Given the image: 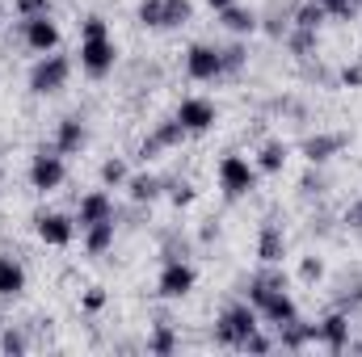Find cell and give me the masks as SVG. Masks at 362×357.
Here are the masks:
<instances>
[{"label": "cell", "instance_id": "obj_21", "mask_svg": "<svg viewBox=\"0 0 362 357\" xmlns=\"http://www.w3.org/2000/svg\"><path fill=\"white\" fill-rule=\"evenodd\" d=\"M219 21H223L232 34H253V30H257V13L245 8V4H228V8L219 13Z\"/></svg>", "mask_w": 362, "mask_h": 357}, {"label": "cell", "instance_id": "obj_11", "mask_svg": "<svg viewBox=\"0 0 362 357\" xmlns=\"http://www.w3.org/2000/svg\"><path fill=\"white\" fill-rule=\"evenodd\" d=\"M316 341L325 345V349H333V353H341V349H350V311H329L320 324H316Z\"/></svg>", "mask_w": 362, "mask_h": 357}, {"label": "cell", "instance_id": "obj_14", "mask_svg": "<svg viewBox=\"0 0 362 357\" xmlns=\"http://www.w3.org/2000/svg\"><path fill=\"white\" fill-rule=\"evenodd\" d=\"M346 143H350V135H341V131H320V135L303 139V156H308L312 164H325V160H333Z\"/></svg>", "mask_w": 362, "mask_h": 357}, {"label": "cell", "instance_id": "obj_19", "mask_svg": "<svg viewBox=\"0 0 362 357\" xmlns=\"http://www.w3.org/2000/svg\"><path fill=\"white\" fill-rule=\"evenodd\" d=\"M122 189L131 193V202H156L160 189H165V181L152 177V173H131V181H127Z\"/></svg>", "mask_w": 362, "mask_h": 357}, {"label": "cell", "instance_id": "obj_24", "mask_svg": "<svg viewBox=\"0 0 362 357\" xmlns=\"http://www.w3.org/2000/svg\"><path fill=\"white\" fill-rule=\"evenodd\" d=\"M316 42H320V30H303V25H291V34H286V47H291L299 59H308V55L316 51Z\"/></svg>", "mask_w": 362, "mask_h": 357}, {"label": "cell", "instance_id": "obj_2", "mask_svg": "<svg viewBox=\"0 0 362 357\" xmlns=\"http://www.w3.org/2000/svg\"><path fill=\"white\" fill-rule=\"evenodd\" d=\"M76 55H81V72L93 76V80L110 76L114 63H118V47H114L110 34H81V51Z\"/></svg>", "mask_w": 362, "mask_h": 357}, {"label": "cell", "instance_id": "obj_12", "mask_svg": "<svg viewBox=\"0 0 362 357\" xmlns=\"http://www.w3.org/2000/svg\"><path fill=\"white\" fill-rule=\"evenodd\" d=\"M185 143V126H181L177 118H169V122H160L144 143H139V160H156L160 152H169V147H181Z\"/></svg>", "mask_w": 362, "mask_h": 357}, {"label": "cell", "instance_id": "obj_8", "mask_svg": "<svg viewBox=\"0 0 362 357\" xmlns=\"http://www.w3.org/2000/svg\"><path fill=\"white\" fill-rule=\"evenodd\" d=\"M21 42L34 51V55H47L59 47V25L51 21V13H38V17H21Z\"/></svg>", "mask_w": 362, "mask_h": 357}, {"label": "cell", "instance_id": "obj_34", "mask_svg": "<svg viewBox=\"0 0 362 357\" xmlns=\"http://www.w3.org/2000/svg\"><path fill=\"white\" fill-rule=\"evenodd\" d=\"M13 8L21 17H38V13H51V0H13Z\"/></svg>", "mask_w": 362, "mask_h": 357}, {"label": "cell", "instance_id": "obj_41", "mask_svg": "<svg viewBox=\"0 0 362 357\" xmlns=\"http://www.w3.org/2000/svg\"><path fill=\"white\" fill-rule=\"evenodd\" d=\"M350 349H354V353H362V341H358V345H354V341H350Z\"/></svg>", "mask_w": 362, "mask_h": 357}, {"label": "cell", "instance_id": "obj_42", "mask_svg": "<svg viewBox=\"0 0 362 357\" xmlns=\"http://www.w3.org/2000/svg\"><path fill=\"white\" fill-rule=\"evenodd\" d=\"M0 21H4V8H0Z\"/></svg>", "mask_w": 362, "mask_h": 357}, {"label": "cell", "instance_id": "obj_6", "mask_svg": "<svg viewBox=\"0 0 362 357\" xmlns=\"http://www.w3.org/2000/svg\"><path fill=\"white\" fill-rule=\"evenodd\" d=\"M68 177V164H64V156L51 147H42V152H34V160H30V185L38 189V193H51V189H59Z\"/></svg>", "mask_w": 362, "mask_h": 357}, {"label": "cell", "instance_id": "obj_5", "mask_svg": "<svg viewBox=\"0 0 362 357\" xmlns=\"http://www.w3.org/2000/svg\"><path fill=\"white\" fill-rule=\"evenodd\" d=\"M34 231H38V240H42L47 248H68L81 227H76V219H68V214H59V210H38V214H34Z\"/></svg>", "mask_w": 362, "mask_h": 357}, {"label": "cell", "instance_id": "obj_27", "mask_svg": "<svg viewBox=\"0 0 362 357\" xmlns=\"http://www.w3.org/2000/svg\"><path fill=\"white\" fill-rule=\"evenodd\" d=\"M148 349H152V353H173V349H177V332H173L169 324H156L152 337H148Z\"/></svg>", "mask_w": 362, "mask_h": 357}, {"label": "cell", "instance_id": "obj_18", "mask_svg": "<svg viewBox=\"0 0 362 357\" xmlns=\"http://www.w3.org/2000/svg\"><path fill=\"white\" fill-rule=\"evenodd\" d=\"M81 236H85V253H89V257H105V253L114 248V219L93 223V227H85Z\"/></svg>", "mask_w": 362, "mask_h": 357}, {"label": "cell", "instance_id": "obj_3", "mask_svg": "<svg viewBox=\"0 0 362 357\" xmlns=\"http://www.w3.org/2000/svg\"><path fill=\"white\" fill-rule=\"evenodd\" d=\"M215 177H219V189H223L228 198H245V193L257 189V164L245 160V156H236V152H228V156L219 160Z\"/></svg>", "mask_w": 362, "mask_h": 357}, {"label": "cell", "instance_id": "obj_33", "mask_svg": "<svg viewBox=\"0 0 362 357\" xmlns=\"http://www.w3.org/2000/svg\"><path fill=\"white\" fill-rule=\"evenodd\" d=\"M299 277H303V282H320V277H325V261H320V257H303Z\"/></svg>", "mask_w": 362, "mask_h": 357}, {"label": "cell", "instance_id": "obj_40", "mask_svg": "<svg viewBox=\"0 0 362 357\" xmlns=\"http://www.w3.org/2000/svg\"><path fill=\"white\" fill-rule=\"evenodd\" d=\"M206 4H211L215 13H223V8H228V4H236V0H206Z\"/></svg>", "mask_w": 362, "mask_h": 357}, {"label": "cell", "instance_id": "obj_9", "mask_svg": "<svg viewBox=\"0 0 362 357\" xmlns=\"http://www.w3.org/2000/svg\"><path fill=\"white\" fill-rule=\"evenodd\" d=\"M185 76L189 80H219L223 76V55H219V47H206V42H194L189 51H185Z\"/></svg>", "mask_w": 362, "mask_h": 357}, {"label": "cell", "instance_id": "obj_43", "mask_svg": "<svg viewBox=\"0 0 362 357\" xmlns=\"http://www.w3.org/2000/svg\"><path fill=\"white\" fill-rule=\"evenodd\" d=\"M0 328H4V324H0Z\"/></svg>", "mask_w": 362, "mask_h": 357}, {"label": "cell", "instance_id": "obj_30", "mask_svg": "<svg viewBox=\"0 0 362 357\" xmlns=\"http://www.w3.org/2000/svg\"><path fill=\"white\" fill-rule=\"evenodd\" d=\"M325 4V13L329 17H337V21H350V17H358L362 0H320Z\"/></svg>", "mask_w": 362, "mask_h": 357}, {"label": "cell", "instance_id": "obj_22", "mask_svg": "<svg viewBox=\"0 0 362 357\" xmlns=\"http://www.w3.org/2000/svg\"><path fill=\"white\" fill-rule=\"evenodd\" d=\"M325 21H329V13H325V4H320V0H303V4H295V8H291V25L320 30Z\"/></svg>", "mask_w": 362, "mask_h": 357}, {"label": "cell", "instance_id": "obj_36", "mask_svg": "<svg viewBox=\"0 0 362 357\" xmlns=\"http://www.w3.org/2000/svg\"><path fill=\"white\" fill-rule=\"evenodd\" d=\"M240 349H245V353H266V349H274V341H270V337H262V328H257V332H253Z\"/></svg>", "mask_w": 362, "mask_h": 357}, {"label": "cell", "instance_id": "obj_13", "mask_svg": "<svg viewBox=\"0 0 362 357\" xmlns=\"http://www.w3.org/2000/svg\"><path fill=\"white\" fill-rule=\"evenodd\" d=\"M105 219H114V198L105 193V189H93L81 198V206H76V227L85 231L93 223H105Z\"/></svg>", "mask_w": 362, "mask_h": 357}, {"label": "cell", "instance_id": "obj_25", "mask_svg": "<svg viewBox=\"0 0 362 357\" xmlns=\"http://www.w3.org/2000/svg\"><path fill=\"white\" fill-rule=\"evenodd\" d=\"M127 181H131V169H127L122 156H114V160L101 164V185H105V189H122Z\"/></svg>", "mask_w": 362, "mask_h": 357}, {"label": "cell", "instance_id": "obj_16", "mask_svg": "<svg viewBox=\"0 0 362 357\" xmlns=\"http://www.w3.org/2000/svg\"><path fill=\"white\" fill-rule=\"evenodd\" d=\"M257 257H262L266 265H278V261L286 257V236H282V227H278V223H266V227H262V240H257Z\"/></svg>", "mask_w": 362, "mask_h": 357}, {"label": "cell", "instance_id": "obj_10", "mask_svg": "<svg viewBox=\"0 0 362 357\" xmlns=\"http://www.w3.org/2000/svg\"><path fill=\"white\" fill-rule=\"evenodd\" d=\"M194 282H198V273L189 261H181V257H169L165 269H160V277H156V290L165 294V298H185L189 290H194Z\"/></svg>", "mask_w": 362, "mask_h": 357}, {"label": "cell", "instance_id": "obj_23", "mask_svg": "<svg viewBox=\"0 0 362 357\" xmlns=\"http://www.w3.org/2000/svg\"><path fill=\"white\" fill-rule=\"evenodd\" d=\"M308 341H316V324H299V320H291V324L278 328V345H282V349H303Z\"/></svg>", "mask_w": 362, "mask_h": 357}, {"label": "cell", "instance_id": "obj_39", "mask_svg": "<svg viewBox=\"0 0 362 357\" xmlns=\"http://www.w3.org/2000/svg\"><path fill=\"white\" fill-rule=\"evenodd\" d=\"M346 223H350V227H362V193H358V202L346 210Z\"/></svg>", "mask_w": 362, "mask_h": 357}, {"label": "cell", "instance_id": "obj_35", "mask_svg": "<svg viewBox=\"0 0 362 357\" xmlns=\"http://www.w3.org/2000/svg\"><path fill=\"white\" fill-rule=\"evenodd\" d=\"M81 307H85V311H101V307H105V290H101V286H89V290L81 294Z\"/></svg>", "mask_w": 362, "mask_h": 357}, {"label": "cell", "instance_id": "obj_7", "mask_svg": "<svg viewBox=\"0 0 362 357\" xmlns=\"http://www.w3.org/2000/svg\"><path fill=\"white\" fill-rule=\"evenodd\" d=\"M173 118L185 126V135H202V131H211V126L219 122V109H215V101H206V97H181V105H177Z\"/></svg>", "mask_w": 362, "mask_h": 357}, {"label": "cell", "instance_id": "obj_26", "mask_svg": "<svg viewBox=\"0 0 362 357\" xmlns=\"http://www.w3.org/2000/svg\"><path fill=\"white\" fill-rule=\"evenodd\" d=\"M189 17H194V4L189 0H165V30L189 25Z\"/></svg>", "mask_w": 362, "mask_h": 357}, {"label": "cell", "instance_id": "obj_28", "mask_svg": "<svg viewBox=\"0 0 362 357\" xmlns=\"http://www.w3.org/2000/svg\"><path fill=\"white\" fill-rule=\"evenodd\" d=\"M139 25L165 30V0H139Z\"/></svg>", "mask_w": 362, "mask_h": 357}, {"label": "cell", "instance_id": "obj_38", "mask_svg": "<svg viewBox=\"0 0 362 357\" xmlns=\"http://www.w3.org/2000/svg\"><path fill=\"white\" fill-rule=\"evenodd\" d=\"M81 34H110V25H105V17H97V13H93V17L81 21Z\"/></svg>", "mask_w": 362, "mask_h": 357}, {"label": "cell", "instance_id": "obj_17", "mask_svg": "<svg viewBox=\"0 0 362 357\" xmlns=\"http://www.w3.org/2000/svg\"><path fill=\"white\" fill-rule=\"evenodd\" d=\"M25 290V265L17 257H0V298H17Z\"/></svg>", "mask_w": 362, "mask_h": 357}, {"label": "cell", "instance_id": "obj_4", "mask_svg": "<svg viewBox=\"0 0 362 357\" xmlns=\"http://www.w3.org/2000/svg\"><path fill=\"white\" fill-rule=\"evenodd\" d=\"M68 76H72V59H68V55L47 51V55H38V63L30 68V89L38 92V97H47V92L64 89V85H68Z\"/></svg>", "mask_w": 362, "mask_h": 357}, {"label": "cell", "instance_id": "obj_20", "mask_svg": "<svg viewBox=\"0 0 362 357\" xmlns=\"http://www.w3.org/2000/svg\"><path fill=\"white\" fill-rule=\"evenodd\" d=\"M286 156H291V147L286 143H278V139H270V143H262V152H257V173H282L286 169Z\"/></svg>", "mask_w": 362, "mask_h": 357}, {"label": "cell", "instance_id": "obj_32", "mask_svg": "<svg viewBox=\"0 0 362 357\" xmlns=\"http://www.w3.org/2000/svg\"><path fill=\"white\" fill-rule=\"evenodd\" d=\"M169 198H173V206H189L198 193H194V185H189V181H173V185H169Z\"/></svg>", "mask_w": 362, "mask_h": 357}, {"label": "cell", "instance_id": "obj_1", "mask_svg": "<svg viewBox=\"0 0 362 357\" xmlns=\"http://www.w3.org/2000/svg\"><path fill=\"white\" fill-rule=\"evenodd\" d=\"M257 328H262L257 307H253V303H232V307H223V315L215 320V341L228 345V349H240Z\"/></svg>", "mask_w": 362, "mask_h": 357}, {"label": "cell", "instance_id": "obj_15", "mask_svg": "<svg viewBox=\"0 0 362 357\" xmlns=\"http://www.w3.org/2000/svg\"><path fill=\"white\" fill-rule=\"evenodd\" d=\"M85 143H89V131H85L81 118H64V122L55 126V152H59V156H76Z\"/></svg>", "mask_w": 362, "mask_h": 357}, {"label": "cell", "instance_id": "obj_31", "mask_svg": "<svg viewBox=\"0 0 362 357\" xmlns=\"http://www.w3.org/2000/svg\"><path fill=\"white\" fill-rule=\"evenodd\" d=\"M0 349H4V353H25L30 341H25V332H17V328H0Z\"/></svg>", "mask_w": 362, "mask_h": 357}, {"label": "cell", "instance_id": "obj_37", "mask_svg": "<svg viewBox=\"0 0 362 357\" xmlns=\"http://www.w3.org/2000/svg\"><path fill=\"white\" fill-rule=\"evenodd\" d=\"M341 85L346 89H362V63H346L341 68Z\"/></svg>", "mask_w": 362, "mask_h": 357}, {"label": "cell", "instance_id": "obj_29", "mask_svg": "<svg viewBox=\"0 0 362 357\" xmlns=\"http://www.w3.org/2000/svg\"><path fill=\"white\" fill-rule=\"evenodd\" d=\"M219 55H223V76H228V72H240V68L249 63V51H245L240 42H232V47H219Z\"/></svg>", "mask_w": 362, "mask_h": 357}]
</instances>
